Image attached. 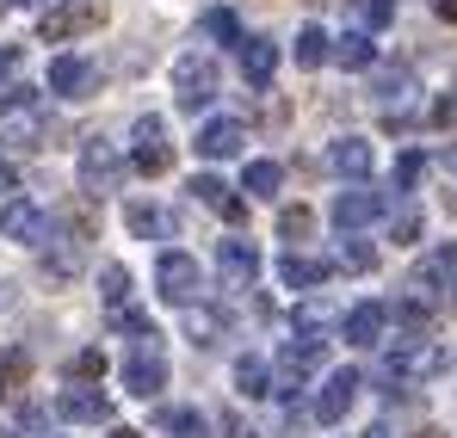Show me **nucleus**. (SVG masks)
<instances>
[{
	"mask_svg": "<svg viewBox=\"0 0 457 438\" xmlns=\"http://www.w3.org/2000/svg\"><path fill=\"white\" fill-rule=\"evenodd\" d=\"M433 285H457V247L445 241V247H433L427 253V266L414 272V291H433Z\"/></svg>",
	"mask_w": 457,
	"mask_h": 438,
	"instance_id": "26",
	"label": "nucleus"
},
{
	"mask_svg": "<svg viewBox=\"0 0 457 438\" xmlns=\"http://www.w3.org/2000/svg\"><path fill=\"white\" fill-rule=\"evenodd\" d=\"M389 241H420V211H414V204H402V211L389 217Z\"/></svg>",
	"mask_w": 457,
	"mask_h": 438,
	"instance_id": "40",
	"label": "nucleus"
},
{
	"mask_svg": "<svg viewBox=\"0 0 457 438\" xmlns=\"http://www.w3.org/2000/svg\"><path fill=\"white\" fill-rule=\"evenodd\" d=\"M278 278H285L291 291H321V285L334 278V266H328V260H309V253H285V260H278Z\"/></svg>",
	"mask_w": 457,
	"mask_h": 438,
	"instance_id": "21",
	"label": "nucleus"
},
{
	"mask_svg": "<svg viewBox=\"0 0 457 438\" xmlns=\"http://www.w3.org/2000/svg\"><path fill=\"white\" fill-rule=\"evenodd\" d=\"M99 25H105V0H62V6H50L37 19V37L44 44H69V37H87Z\"/></svg>",
	"mask_w": 457,
	"mask_h": 438,
	"instance_id": "4",
	"label": "nucleus"
},
{
	"mask_svg": "<svg viewBox=\"0 0 457 438\" xmlns=\"http://www.w3.org/2000/svg\"><path fill=\"white\" fill-rule=\"evenodd\" d=\"M371 87H378V105H383V112H395V105L414 93V74H408V69H378Z\"/></svg>",
	"mask_w": 457,
	"mask_h": 438,
	"instance_id": "32",
	"label": "nucleus"
},
{
	"mask_svg": "<svg viewBox=\"0 0 457 438\" xmlns=\"http://www.w3.org/2000/svg\"><path fill=\"white\" fill-rule=\"evenodd\" d=\"M19 62H25V50H19V44H0V80H12Z\"/></svg>",
	"mask_w": 457,
	"mask_h": 438,
	"instance_id": "44",
	"label": "nucleus"
},
{
	"mask_svg": "<svg viewBox=\"0 0 457 438\" xmlns=\"http://www.w3.org/2000/svg\"><path fill=\"white\" fill-rule=\"evenodd\" d=\"M192 198H198L204 211H217L223 222H247V204H241V198L228 192V186L217 179V173H198V179H192Z\"/></svg>",
	"mask_w": 457,
	"mask_h": 438,
	"instance_id": "19",
	"label": "nucleus"
},
{
	"mask_svg": "<svg viewBox=\"0 0 457 438\" xmlns=\"http://www.w3.org/2000/svg\"><path fill=\"white\" fill-rule=\"evenodd\" d=\"M420 173H427V154H420V148H408V154L395 161V192H414V186H420Z\"/></svg>",
	"mask_w": 457,
	"mask_h": 438,
	"instance_id": "38",
	"label": "nucleus"
},
{
	"mask_svg": "<svg viewBox=\"0 0 457 438\" xmlns=\"http://www.w3.org/2000/svg\"><path fill=\"white\" fill-rule=\"evenodd\" d=\"M272 74H278V44L272 37H247L241 44V80L247 87H272Z\"/></svg>",
	"mask_w": 457,
	"mask_h": 438,
	"instance_id": "20",
	"label": "nucleus"
},
{
	"mask_svg": "<svg viewBox=\"0 0 457 438\" xmlns=\"http://www.w3.org/2000/svg\"><path fill=\"white\" fill-rule=\"evenodd\" d=\"M223 334H228V315H223V309H204V302H192V309H186V340H192V346H217Z\"/></svg>",
	"mask_w": 457,
	"mask_h": 438,
	"instance_id": "24",
	"label": "nucleus"
},
{
	"mask_svg": "<svg viewBox=\"0 0 457 438\" xmlns=\"http://www.w3.org/2000/svg\"><path fill=\"white\" fill-rule=\"evenodd\" d=\"M328 167H334L340 179H365V173H371V143H365V136H340V143L328 148Z\"/></svg>",
	"mask_w": 457,
	"mask_h": 438,
	"instance_id": "23",
	"label": "nucleus"
},
{
	"mask_svg": "<svg viewBox=\"0 0 457 438\" xmlns=\"http://www.w3.org/2000/svg\"><path fill=\"white\" fill-rule=\"evenodd\" d=\"M69 376H75V383H99V376H105V352H99V346H87V352H75V365H69Z\"/></svg>",
	"mask_w": 457,
	"mask_h": 438,
	"instance_id": "39",
	"label": "nucleus"
},
{
	"mask_svg": "<svg viewBox=\"0 0 457 438\" xmlns=\"http://www.w3.org/2000/svg\"><path fill=\"white\" fill-rule=\"evenodd\" d=\"M321 321H328V302H303V309H297V327H303V334H315Z\"/></svg>",
	"mask_w": 457,
	"mask_h": 438,
	"instance_id": "43",
	"label": "nucleus"
},
{
	"mask_svg": "<svg viewBox=\"0 0 457 438\" xmlns=\"http://www.w3.org/2000/svg\"><path fill=\"white\" fill-rule=\"evenodd\" d=\"M161 433L167 438H211V420L198 408H161Z\"/></svg>",
	"mask_w": 457,
	"mask_h": 438,
	"instance_id": "29",
	"label": "nucleus"
},
{
	"mask_svg": "<svg viewBox=\"0 0 457 438\" xmlns=\"http://www.w3.org/2000/svg\"><path fill=\"white\" fill-rule=\"evenodd\" d=\"M118 376H124V389H130V395H143V401H149V395H161V389H167V359H161V340H143V346L124 359V370H118Z\"/></svg>",
	"mask_w": 457,
	"mask_h": 438,
	"instance_id": "10",
	"label": "nucleus"
},
{
	"mask_svg": "<svg viewBox=\"0 0 457 438\" xmlns=\"http://www.w3.org/2000/svg\"><path fill=\"white\" fill-rule=\"evenodd\" d=\"M321 359H328V340H315V334H297V340H285V352H278V365H272V376H278V395L303 389L309 376L321 370Z\"/></svg>",
	"mask_w": 457,
	"mask_h": 438,
	"instance_id": "7",
	"label": "nucleus"
},
{
	"mask_svg": "<svg viewBox=\"0 0 457 438\" xmlns=\"http://www.w3.org/2000/svg\"><path fill=\"white\" fill-rule=\"evenodd\" d=\"M389 19H395V0H353V31L371 37V31H383Z\"/></svg>",
	"mask_w": 457,
	"mask_h": 438,
	"instance_id": "34",
	"label": "nucleus"
},
{
	"mask_svg": "<svg viewBox=\"0 0 457 438\" xmlns=\"http://www.w3.org/2000/svg\"><path fill=\"white\" fill-rule=\"evenodd\" d=\"M25 383H31V352L25 346H6L0 352V395H19Z\"/></svg>",
	"mask_w": 457,
	"mask_h": 438,
	"instance_id": "30",
	"label": "nucleus"
},
{
	"mask_svg": "<svg viewBox=\"0 0 457 438\" xmlns=\"http://www.w3.org/2000/svg\"><path fill=\"white\" fill-rule=\"evenodd\" d=\"M445 167H452V173H457V143H452V148H445Z\"/></svg>",
	"mask_w": 457,
	"mask_h": 438,
	"instance_id": "47",
	"label": "nucleus"
},
{
	"mask_svg": "<svg viewBox=\"0 0 457 438\" xmlns=\"http://www.w3.org/2000/svg\"><path fill=\"white\" fill-rule=\"evenodd\" d=\"M105 438H149V433H137V426H112Z\"/></svg>",
	"mask_w": 457,
	"mask_h": 438,
	"instance_id": "46",
	"label": "nucleus"
},
{
	"mask_svg": "<svg viewBox=\"0 0 457 438\" xmlns=\"http://www.w3.org/2000/svg\"><path fill=\"white\" fill-rule=\"evenodd\" d=\"M334 62L353 69V74H365V69H378V44H371L365 31H346V37L334 44Z\"/></svg>",
	"mask_w": 457,
	"mask_h": 438,
	"instance_id": "27",
	"label": "nucleus"
},
{
	"mask_svg": "<svg viewBox=\"0 0 457 438\" xmlns=\"http://www.w3.org/2000/svg\"><path fill=\"white\" fill-rule=\"evenodd\" d=\"M278 235H285V241H309V235H315V211H303V204H291V211L278 217Z\"/></svg>",
	"mask_w": 457,
	"mask_h": 438,
	"instance_id": "37",
	"label": "nucleus"
},
{
	"mask_svg": "<svg viewBox=\"0 0 457 438\" xmlns=\"http://www.w3.org/2000/svg\"><path fill=\"white\" fill-rule=\"evenodd\" d=\"M0 438H19V433H0Z\"/></svg>",
	"mask_w": 457,
	"mask_h": 438,
	"instance_id": "51",
	"label": "nucleus"
},
{
	"mask_svg": "<svg viewBox=\"0 0 457 438\" xmlns=\"http://www.w3.org/2000/svg\"><path fill=\"white\" fill-rule=\"evenodd\" d=\"M87 241H93V222L87 217H62L56 228H50V253H44L50 278H75L80 260H87Z\"/></svg>",
	"mask_w": 457,
	"mask_h": 438,
	"instance_id": "6",
	"label": "nucleus"
},
{
	"mask_svg": "<svg viewBox=\"0 0 457 438\" xmlns=\"http://www.w3.org/2000/svg\"><path fill=\"white\" fill-rule=\"evenodd\" d=\"M278 186H285V167L278 161H247V173H241V192L247 198H278Z\"/></svg>",
	"mask_w": 457,
	"mask_h": 438,
	"instance_id": "28",
	"label": "nucleus"
},
{
	"mask_svg": "<svg viewBox=\"0 0 457 438\" xmlns=\"http://www.w3.org/2000/svg\"><path fill=\"white\" fill-rule=\"evenodd\" d=\"M50 228H56V217H50V211H37V204H25V198L0 217V235H6V241H25V247L50 241Z\"/></svg>",
	"mask_w": 457,
	"mask_h": 438,
	"instance_id": "16",
	"label": "nucleus"
},
{
	"mask_svg": "<svg viewBox=\"0 0 457 438\" xmlns=\"http://www.w3.org/2000/svg\"><path fill=\"white\" fill-rule=\"evenodd\" d=\"M328 56H334V37H328L321 25H303V31H297V69H321Z\"/></svg>",
	"mask_w": 457,
	"mask_h": 438,
	"instance_id": "31",
	"label": "nucleus"
},
{
	"mask_svg": "<svg viewBox=\"0 0 457 438\" xmlns=\"http://www.w3.org/2000/svg\"><path fill=\"white\" fill-rule=\"evenodd\" d=\"M241 143H247V124L241 118H211L198 130V154L204 161H228V154H241Z\"/></svg>",
	"mask_w": 457,
	"mask_h": 438,
	"instance_id": "18",
	"label": "nucleus"
},
{
	"mask_svg": "<svg viewBox=\"0 0 457 438\" xmlns=\"http://www.w3.org/2000/svg\"><path fill=\"white\" fill-rule=\"evenodd\" d=\"M389 315H395L402 340H427V334H433V302H427V296H402Z\"/></svg>",
	"mask_w": 457,
	"mask_h": 438,
	"instance_id": "25",
	"label": "nucleus"
},
{
	"mask_svg": "<svg viewBox=\"0 0 457 438\" xmlns=\"http://www.w3.org/2000/svg\"><path fill=\"white\" fill-rule=\"evenodd\" d=\"M359 389H365V376H359L353 365H346V370H328V383L315 389V408H309V414H315L321 426H334V420H346V408L359 401Z\"/></svg>",
	"mask_w": 457,
	"mask_h": 438,
	"instance_id": "9",
	"label": "nucleus"
},
{
	"mask_svg": "<svg viewBox=\"0 0 457 438\" xmlns=\"http://www.w3.org/2000/svg\"><path fill=\"white\" fill-rule=\"evenodd\" d=\"M50 93L56 99H93L99 93V69L87 56H50Z\"/></svg>",
	"mask_w": 457,
	"mask_h": 438,
	"instance_id": "12",
	"label": "nucleus"
},
{
	"mask_svg": "<svg viewBox=\"0 0 457 438\" xmlns=\"http://www.w3.org/2000/svg\"><path fill=\"white\" fill-rule=\"evenodd\" d=\"M75 179H80L87 198H112L124 186V154L105 143V136H87L80 143V161H75Z\"/></svg>",
	"mask_w": 457,
	"mask_h": 438,
	"instance_id": "2",
	"label": "nucleus"
},
{
	"mask_svg": "<svg viewBox=\"0 0 457 438\" xmlns=\"http://www.w3.org/2000/svg\"><path fill=\"white\" fill-rule=\"evenodd\" d=\"M340 266H346V272H371V266H378V253H371L365 241H346V247H340Z\"/></svg>",
	"mask_w": 457,
	"mask_h": 438,
	"instance_id": "41",
	"label": "nucleus"
},
{
	"mask_svg": "<svg viewBox=\"0 0 457 438\" xmlns=\"http://www.w3.org/2000/svg\"><path fill=\"white\" fill-rule=\"evenodd\" d=\"M130 167L143 173V179H161L167 167H173V143H167V124L143 112L137 124H130Z\"/></svg>",
	"mask_w": 457,
	"mask_h": 438,
	"instance_id": "5",
	"label": "nucleus"
},
{
	"mask_svg": "<svg viewBox=\"0 0 457 438\" xmlns=\"http://www.w3.org/2000/svg\"><path fill=\"white\" fill-rule=\"evenodd\" d=\"M124 222H130V235H173V222H167V211H154V204H130L124 211Z\"/></svg>",
	"mask_w": 457,
	"mask_h": 438,
	"instance_id": "35",
	"label": "nucleus"
},
{
	"mask_svg": "<svg viewBox=\"0 0 457 438\" xmlns=\"http://www.w3.org/2000/svg\"><path fill=\"white\" fill-rule=\"evenodd\" d=\"M445 370V352L439 346H427V340H402L395 352H389V383L402 376V383H420V376H439Z\"/></svg>",
	"mask_w": 457,
	"mask_h": 438,
	"instance_id": "13",
	"label": "nucleus"
},
{
	"mask_svg": "<svg viewBox=\"0 0 457 438\" xmlns=\"http://www.w3.org/2000/svg\"><path fill=\"white\" fill-rule=\"evenodd\" d=\"M0 6H37V0H0Z\"/></svg>",
	"mask_w": 457,
	"mask_h": 438,
	"instance_id": "48",
	"label": "nucleus"
},
{
	"mask_svg": "<svg viewBox=\"0 0 457 438\" xmlns=\"http://www.w3.org/2000/svg\"><path fill=\"white\" fill-rule=\"evenodd\" d=\"M12 204H19V173H12V161L0 154V217H6Z\"/></svg>",
	"mask_w": 457,
	"mask_h": 438,
	"instance_id": "42",
	"label": "nucleus"
},
{
	"mask_svg": "<svg viewBox=\"0 0 457 438\" xmlns=\"http://www.w3.org/2000/svg\"><path fill=\"white\" fill-rule=\"evenodd\" d=\"M235 389L247 401H266V395H278V376H272V365L260 352H247V359H235Z\"/></svg>",
	"mask_w": 457,
	"mask_h": 438,
	"instance_id": "22",
	"label": "nucleus"
},
{
	"mask_svg": "<svg viewBox=\"0 0 457 438\" xmlns=\"http://www.w3.org/2000/svg\"><path fill=\"white\" fill-rule=\"evenodd\" d=\"M56 420H69V426H99V420H112V395L93 389V383H75V389L56 395Z\"/></svg>",
	"mask_w": 457,
	"mask_h": 438,
	"instance_id": "11",
	"label": "nucleus"
},
{
	"mask_svg": "<svg viewBox=\"0 0 457 438\" xmlns=\"http://www.w3.org/2000/svg\"><path fill=\"white\" fill-rule=\"evenodd\" d=\"M173 99H179V112H204L217 99V56L211 50H186L173 62Z\"/></svg>",
	"mask_w": 457,
	"mask_h": 438,
	"instance_id": "3",
	"label": "nucleus"
},
{
	"mask_svg": "<svg viewBox=\"0 0 457 438\" xmlns=\"http://www.w3.org/2000/svg\"><path fill=\"white\" fill-rule=\"evenodd\" d=\"M433 12H439L445 25H457V0H433Z\"/></svg>",
	"mask_w": 457,
	"mask_h": 438,
	"instance_id": "45",
	"label": "nucleus"
},
{
	"mask_svg": "<svg viewBox=\"0 0 457 438\" xmlns=\"http://www.w3.org/2000/svg\"><path fill=\"white\" fill-rule=\"evenodd\" d=\"M217 272H223V285L228 291H247L253 278H260V247L253 241H217Z\"/></svg>",
	"mask_w": 457,
	"mask_h": 438,
	"instance_id": "14",
	"label": "nucleus"
},
{
	"mask_svg": "<svg viewBox=\"0 0 457 438\" xmlns=\"http://www.w3.org/2000/svg\"><path fill=\"white\" fill-rule=\"evenodd\" d=\"M383 327H389V309H383V302H353V309L340 315V334H346V346H378Z\"/></svg>",
	"mask_w": 457,
	"mask_h": 438,
	"instance_id": "17",
	"label": "nucleus"
},
{
	"mask_svg": "<svg viewBox=\"0 0 457 438\" xmlns=\"http://www.w3.org/2000/svg\"><path fill=\"white\" fill-rule=\"evenodd\" d=\"M154 291H161V302H173V309H192L198 302V260L192 253H161L154 260Z\"/></svg>",
	"mask_w": 457,
	"mask_h": 438,
	"instance_id": "8",
	"label": "nucleus"
},
{
	"mask_svg": "<svg viewBox=\"0 0 457 438\" xmlns=\"http://www.w3.org/2000/svg\"><path fill=\"white\" fill-rule=\"evenodd\" d=\"M414 438H439V433H414Z\"/></svg>",
	"mask_w": 457,
	"mask_h": 438,
	"instance_id": "50",
	"label": "nucleus"
},
{
	"mask_svg": "<svg viewBox=\"0 0 457 438\" xmlns=\"http://www.w3.org/2000/svg\"><path fill=\"white\" fill-rule=\"evenodd\" d=\"M328 217H334V228H340V235H353V228H371V222L383 217V192H365V186H353V192H340V198H334V211H328Z\"/></svg>",
	"mask_w": 457,
	"mask_h": 438,
	"instance_id": "15",
	"label": "nucleus"
},
{
	"mask_svg": "<svg viewBox=\"0 0 457 438\" xmlns=\"http://www.w3.org/2000/svg\"><path fill=\"white\" fill-rule=\"evenodd\" d=\"M99 296H105V309L118 315V309H130V272L112 260V266H99Z\"/></svg>",
	"mask_w": 457,
	"mask_h": 438,
	"instance_id": "33",
	"label": "nucleus"
},
{
	"mask_svg": "<svg viewBox=\"0 0 457 438\" xmlns=\"http://www.w3.org/2000/svg\"><path fill=\"white\" fill-rule=\"evenodd\" d=\"M365 438H389V433H383V426H371V433H365Z\"/></svg>",
	"mask_w": 457,
	"mask_h": 438,
	"instance_id": "49",
	"label": "nucleus"
},
{
	"mask_svg": "<svg viewBox=\"0 0 457 438\" xmlns=\"http://www.w3.org/2000/svg\"><path fill=\"white\" fill-rule=\"evenodd\" d=\"M204 37H217V44H247V37H241V19H235L228 6H211V12H204Z\"/></svg>",
	"mask_w": 457,
	"mask_h": 438,
	"instance_id": "36",
	"label": "nucleus"
},
{
	"mask_svg": "<svg viewBox=\"0 0 457 438\" xmlns=\"http://www.w3.org/2000/svg\"><path fill=\"white\" fill-rule=\"evenodd\" d=\"M50 143V112L31 87H12L0 99V154H37Z\"/></svg>",
	"mask_w": 457,
	"mask_h": 438,
	"instance_id": "1",
	"label": "nucleus"
}]
</instances>
